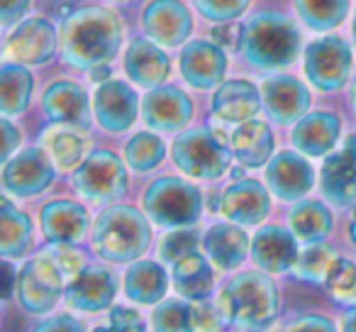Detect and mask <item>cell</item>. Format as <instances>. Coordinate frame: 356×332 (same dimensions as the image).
Instances as JSON below:
<instances>
[{
	"instance_id": "31",
	"label": "cell",
	"mask_w": 356,
	"mask_h": 332,
	"mask_svg": "<svg viewBox=\"0 0 356 332\" xmlns=\"http://www.w3.org/2000/svg\"><path fill=\"white\" fill-rule=\"evenodd\" d=\"M35 79L17 61H6L0 66V110L6 118L22 115L32 100Z\"/></svg>"
},
{
	"instance_id": "46",
	"label": "cell",
	"mask_w": 356,
	"mask_h": 332,
	"mask_svg": "<svg viewBox=\"0 0 356 332\" xmlns=\"http://www.w3.org/2000/svg\"><path fill=\"white\" fill-rule=\"evenodd\" d=\"M288 332H337L334 322L325 315H300L291 322Z\"/></svg>"
},
{
	"instance_id": "45",
	"label": "cell",
	"mask_w": 356,
	"mask_h": 332,
	"mask_svg": "<svg viewBox=\"0 0 356 332\" xmlns=\"http://www.w3.org/2000/svg\"><path fill=\"white\" fill-rule=\"evenodd\" d=\"M56 247H59V252H54V257H56V264H59L61 274L66 271V274H71V278H74L76 274L86 267L83 254H81L79 249L71 247V244H56Z\"/></svg>"
},
{
	"instance_id": "18",
	"label": "cell",
	"mask_w": 356,
	"mask_h": 332,
	"mask_svg": "<svg viewBox=\"0 0 356 332\" xmlns=\"http://www.w3.org/2000/svg\"><path fill=\"white\" fill-rule=\"evenodd\" d=\"M42 110L56 125L69 127H88L90 125V105L88 93L81 84L71 79L51 81L42 93Z\"/></svg>"
},
{
	"instance_id": "55",
	"label": "cell",
	"mask_w": 356,
	"mask_h": 332,
	"mask_svg": "<svg viewBox=\"0 0 356 332\" xmlns=\"http://www.w3.org/2000/svg\"><path fill=\"white\" fill-rule=\"evenodd\" d=\"M93 332H108V327H95Z\"/></svg>"
},
{
	"instance_id": "23",
	"label": "cell",
	"mask_w": 356,
	"mask_h": 332,
	"mask_svg": "<svg viewBox=\"0 0 356 332\" xmlns=\"http://www.w3.org/2000/svg\"><path fill=\"white\" fill-rule=\"evenodd\" d=\"M261 108H264L261 90L247 79H234L220 84L213 93V100H210V110H213L215 118L232 125L257 120Z\"/></svg>"
},
{
	"instance_id": "9",
	"label": "cell",
	"mask_w": 356,
	"mask_h": 332,
	"mask_svg": "<svg viewBox=\"0 0 356 332\" xmlns=\"http://www.w3.org/2000/svg\"><path fill=\"white\" fill-rule=\"evenodd\" d=\"M17 301L32 315H44L59 303L64 274L49 257H35L17 274Z\"/></svg>"
},
{
	"instance_id": "32",
	"label": "cell",
	"mask_w": 356,
	"mask_h": 332,
	"mask_svg": "<svg viewBox=\"0 0 356 332\" xmlns=\"http://www.w3.org/2000/svg\"><path fill=\"white\" fill-rule=\"evenodd\" d=\"M166 271L156 262H134L124 274V293L129 301L154 306L166 293Z\"/></svg>"
},
{
	"instance_id": "15",
	"label": "cell",
	"mask_w": 356,
	"mask_h": 332,
	"mask_svg": "<svg viewBox=\"0 0 356 332\" xmlns=\"http://www.w3.org/2000/svg\"><path fill=\"white\" fill-rule=\"evenodd\" d=\"M261 98L268 118L276 125H293L310 113L312 93L291 74H273L261 84Z\"/></svg>"
},
{
	"instance_id": "54",
	"label": "cell",
	"mask_w": 356,
	"mask_h": 332,
	"mask_svg": "<svg viewBox=\"0 0 356 332\" xmlns=\"http://www.w3.org/2000/svg\"><path fill=\"white\" fill-rule=\"evenodd\" d=\"M346 147H349L351 152H356V134H351V137L346 139Z\"/></svg>"
},
{
	"instance_id": "26",
	"label": "cell",
	"mask_w": 356,
	"mask_h": 332,
	"mask_svg": "<svg viewBox=\"0 0 356 332\" xmlns=\"http://www.w3.org/2000/svg\"><path fill=\"white\" fill-rule=\"evenodd\" d=\"M320 189L325 200L337 208H351L356 203V152L349 147L332 152L322 164Z\"/></svg>"
},
{
	"instance_id": "8",
	"label": "cell",
	"mask_w": 356,
	"mask_h": 332,
	"mask_svg": "<svg viewBox=\"0 0 356 332\" xmlns=\"http://www.w3.org/2000/svg\"><path fill=\"white\" fill-rule=\"evenodd\" d=\"M74 189L93 203H115L127 193V171L118 154L98 149L81 164L74 174Z\"/></svg>"
},
{
	"instance_id": "5",
	"label": "cell",
	"mask_w": 356,
	"mask_h": 332,
	"mask_svg": "<svg viewBox=\"0 0 356 332\" xmlns=\"http://www.w3.org/2000/svg\"><path fill=\"white\" fill-rule=\"evenodd\" d=\"M232 147H227L218 129L191 127L184 129L171 144V159L191 179L218 181L232 164Z\"/></svg>"
},
{
	"instance_id": "27",
	"label": "cell",
	"mask_w": 356,
	"mask_h": 332,
	"mask_svg": "<svg viewBox=\"0 0 356 332\" xmlns=\"http://www.w3.org/2000/svg\"><path fill=\"white\" fill-rule=\"evenodd\" d=\"M229 147L234 152L242 166L247 169H259L271 159L273 147H276V137H273L271 127L261 120H249V122L237 125V129L229 137Z\"/></svg>"
},
{
	"instance_id": "19",
	"label": "cell",
	"mask_w": 356,
	"mask_h": 332,
	"mask_svg": "<svg viewBox=\"0 0 356 332\" xmlns=\"http://www.w3.org/2000/svg\"><path fill=\"white\" fill-rule=\"evenodd\" d=\"M118 293V278L110 269L100 264L83 267L66 288V301L71 308L83 313H98L110 308Z\"/></svg>"
},
{
	"instance_id": "38",
	"label": "cell",
	"mask_w": 356,
	"mask_h": 332,
	"mask_svg": "<svg viewBox=\"0 0 356 332\" xmlns=\"http://www.w3.org/2000/svg\"><path fill=\"white\" fill-rule=\"evenodd\" d=\"M325 288L341 306H356V262L337 257L325 278Z\"/></svg>"
},
{
	"instance_id": "30",
	"label": "cell",
	"mask_w": 356,
	"mask_h": 332,
	"mask_svg": "<svg viewBox=\"0 0 356 332\" xmlns=\"http://www.w3.org/2000/svg\"><path fill=\"white\" fill-rule=\"evenodd\" d=\"M213 267L203 254L193 252L173 264V288L184 298H191V301L208 298L213 293Z\"/></svg>"
},
{
	"instance_id": "56",
	"label": "cell",
	"mask_w": 356,
	"mask_h": 332,
	"mask_svg": "<svg viewBox=\"0 0 356 332\" xmlns=\"http://www.w3.org/2000/svg\"><path fill=\"white\" fill-rule=\"evenodd\" d=\"M108 3H129V0H108Z\"/></svg>"
},
{
	"instance_id": "1",
	"label": "cell",
	"mask_w": 356,
	"mask_h": 332,
	"mask_svg": "<svg viewBox=\"0 0 356 332\" xmlns=\"http://www.w3.org/2000/svg\"><path fill=\"white\" fill-rule=\"evenodd\" d=\"M124 42V22L108 6H79L59 27L61 59L71 69L90 71L110 64Z\"/></svg>"
},
{
	"instance_id": "7",
	"label": "cell",
	"mask_w": 356,
	"mask_h": 332,
	"mask_svg": "<svg viewBox=\"0 0 356 332\" xmlns=\"http://www.w3.org/2000/svg\"><path fill=\"white\" fill-rule=\"evenodd\" d=\"M354 69V54L351 42L339 35H325L320 40H312L305 47L302 56V71L310 86L320 93H337L351 79Z\"/></svg>"
},
{
	"instance_id": "17",
	"label": "cell",
	"mask_w": 356,
	"mask_h": 332,
	"mask_svg": "<svg viewBox=\"0 0 356 332\" xmlns=\"http://www.w3.org/2000/svg\"><path fill=\"white\" fill-rule=\"evenodd\" d=\"M266 184L273 196L286 203L305 198L315 186V171L310 161L298 152H278L266 166Z\"/></svg>"
},
{
	"instance_id": "36",
	"label": "cell",
	"mask_w": 356,
	"mask_h": 332,
	"mask_svg": "<svg viewBox=\"0 0 356 332\" xmlns=\"http://www.w3.org/2000/svg\"><path fill=\"white\" fill-rule=\"evenodd\" d=\"M163 157H166V144L154 132H137L124 144V159L137 174H147V171L156 169L163 161Z\"/></svg>"
},
{
	"instance_id": "39",
	"label": "cell",
	"mask_w": 356,
	"mask_h": 332,
	"mask_svg": "<svg viewBox=\"0 0 356 332\" xmlns=\"http://www.w3.org/2000/svg\"><path fill=\"white\" fill-rule=\"evenodd\" d=\"M154 332H191V306L184 301H163L152 313Z\"/></svg>"
},
{
	"instance_id": "3",
	"label": "cell",
	"mask_w": 356,
	"mask_h": 332,
	"mask_svg": "<svg viewBox=\"0 0 356 332\" xmlns=\"http://www.w3.org/2000/svg\"><path fill=\"white\" fill-rule=\"evenodd\" d=\"M152 244V228L142 210L132 205H110L93 225V249L113 264L137 262Z\"/></svg>"
},
{
	"instance_id": "10",
	"label": "cell",
	"mask_w": 356,
	"mask_h": 332,
	"mask_svg": "<svg viewBox=\"0 0 356 332\" xmlns=\"http://www.w3.org/2000/svg\"><path fill=\"white\" fill-rule=\"evenodd\" d=\"M142 32L161 47H184L191 42L195 20L184 0H147L139 13Z\"/></svg>"
},
{
	"instance_id": "47",
	"label": "cell",
	"mask_w": 356,
	"mask_h": 332,
	"mask_svg": "<svg viewBox=\"0 0 356 332\" xmlns=\"http://www.w3.org/2000/svg\"><path fill=\"white\" fill-rule=\"evenodd\" d=\"M32 332H86V327H83V322L71 315H56V317H49V320L40 322Z\"/></svg>"
},
{
	"instance_id": "33",
	"label": "cell",
	"mask_w": 356,
	"mask_h": 332,
	"mask_svg": "<svg viewBox=\"0 0 356 332\" xmlns=\"http://www.w3.org/2000/svg\"><path fill=\"white\" fill-rule=\"evenodd\" d=\"M32 223L22 210H17L8 198L0 200V254L15 259L30 249Z\"/></svg>"
},
{
	"instance_id": "29",
	"label": "cell",
	"mask_w": 356,
	"mask_h": 332,
	"mask_svg": "<svg viewBox=\"0 0 356 332\" xmlns=\"http://www.w3.org/2000/svg\"><path fill=\"white\" fill-rule=\"evenodd\" d=\"M291 230L300 242L315 244L322 242L334 228V215L322 200H300L288 213Z\"/></svg>"
},
{
	"instance_id": "48",
	"label": "cell",
	"mask_w": 356,
	"mask_h": 332,
	"mask_svg": "<svg viewBox=\"0 0 356 332\" xmlns=\"http://www.w3.org/2000/svg\"><path fill=\"white\" fill-rule=\"evenodd\" d=\"M0 129H3V161H8V159H10V154L20 147L22 134L8 118L0 120Z\"/></svg>"
},
{
	"instance_id": "43",
	"label": "cell",
	"mask_w": 356,
	"mask_h": 332,
	"mask_svg": "<svg viewBox=\"0 0 356 332\" xmlns=\"http://www.w3.org/2000/svg\"><path fill=\"white\" fill-rule=\"evenodd\" d=\"M108 332H144V322L137 310L118 306L110 310V327Z\"/></svg>"
},
{
	"instance_id": "42",
	"label": "cell",
	"mask_w": 356,
	"mask_h": 332,
	"mask_svg": "<svg viewBox=\"0 0 356 332\" xmlns=\"http://www.w3.org/2000/svg\"><path fill=\"white\" fill-rule=\"evenodd\" d=\"M225 313L208 298L191 303V332H225Z\"/></svg>"
},
{
	"instance_id": "12",
	"label": "cell",
	"mask_w": 356,
	"mask_h": 332,
	"mask_svg": "<svg viewBox=\"0 0 356 332\" xmlns=\"http://www.w3.org/2000/svg\"><path fill=\"white\" fill-rule=\"evenodd\" d=\"M54 181V161L40 147L22 149L3 166V189L17 198L44 193Z\"/></svg>"
},
{
	"instance_id": "25",
	"label": "cell",
	"mask_w": 356,
	"mask_h": 332,
	"mask_svg": "<svg viewBox=\"0 0 356 332\" xmlns=\"http://www.w3.org/2000/svg\"><path fill=\"white\" fill-rule=\"evenodd\" d=\"M341 134V120L332 110H312L293 127L291 142L305 157H325L337 147Z\"/></svg>"
},
{
	"instance_id": "53",
	"label": "cell",
	"mask_w": 356,
	"mask_h": 332,
	"mask_svg": "<svg viewBox=\"0 0 356 332\" xmlns=\"http://www.w3.org/2000/svg\"><path fill=\"white\" fill-rule=\"evenodd\" d=\"M351 42H354V49H356V10L354 17H351Z\"/></svg>"
},
{
	"instance_id": "28",
	"label": "cell",
	"mask_w": 356,
	"mask_h": 332,
	"mask_svg": "<svg viewBox=\"0 0 356 332\" xmlns=\"http://www.w3.org/2000/svg\"><path fill=\"white\" fill-rule=\"evenodd\" d=\"M249 244L252 242H249L247 232L237 223H215L203 237L205 254L222 271H229L244 262Z\"/></svg>"
},
{
	"instance_id": "21",
	"label": "cell",
	"mask_w": 356,
	"mask_h": 332,
	"mask_svg": "<svg viewBox=\"0 0 356 332\" xmlns=\"http://www.w3.org/2000/svg\"><path fill=\"white\" fill-rule=\"evenodd\" d=\"M271 210V196L259 181L237 179L220 196V213L237 225H259Z\"/></svg>"
},
{
	"instance_id": "37",
	"label": "cell",
	"mask_w": 356,
	"mask_h": 332,
	"mask_svg": "<svg viewBox=\"0 0 356 332\" xmlns=\"http://www.w3.org/2000/svg\"><path fill=\"white\" fill-rule=\"evenodd\" d=\"M337 257H339V254H337L334 247H330V244H322V242L307 244L300 252V257H298L293 271H296V276L302 278V281L325 283L327 274H330L332 264L337 262Z\"/></svg>"
},
{
	"instance_id": "11",
	"label": "cell",
	"mask_w": 356,
	"mask_h": 332,
	"mask_svg": "<svg viewBox=\"0 0 356 332\" xmlns=\"http://www.w3.org/2000/svg\"><path fill=\"white\" fill-rule=\"evenodd\" d=\"M59 35L47 17H30L13 27L3 42L8 61L22 66H44L56 56Z\"/></svg>"
},
{
	"instance_id": "20",
	"label": "cell",
	"mask_w": 356,
	"mask_h": 332,
	"mask_svg": "<svg viewBox=\"0 0 356 332\" xmlns=\"http://www.w3.org/2000/svg\"><path fill=\"white\" fill-rule=\"evenodd\" d=\"M124 74L139 88H159L171 76V59L149 37H134L124 52Z\"/></svg>"
},
{
	"instance_id": "44",
	"label": "cell",
	"mask_w": 356,
	"mask_h": 332,
	"mask_svg": "<svg viewBox=\"0 0 356 332\" xmlns=\"http://www.w3.org/2000/svg\"><path fill=\"white\" fill-rule=\"evenodd\" d=\"M32 0H0V25L10 30L17 22H22L25 13L30 10Z\"/></svg>"
},
{
	"instance_id": "4",
	"label": "cell",
	"mask_w": 356,
	"mask_h": 332,
	"mask_svg": "<svg viewBox=\"0 0 356 332\" xmlns=\"http://www.w3.org/2000/svg\"><path fill=\"white\" fill-rule=\"evenodd\" d=\"M220 308L227 322H234L242 330H259L278 315V288L266 274H237L232 281L225 283Z\"/></svg>"
},
{
	"instance_id": "22",
	"label": "cell",
	"mask_w": 356,
	"mask_h": 332,
	"mask_svg": "<svg viewBox=\"0 0 356 332\" xmlns=\"http://www.w3.org/2000/svg\"><path fill=\"white\" fill-rule=\"evenodd\" d=\"M298 257V237L293 230L281 225H266L252 239V259L261 271L283 274L296 267Z\"/></svg>"
},
{
	"instance_id": "2",
	"label": "cell",
	"mask_w": 356,
	"mask_h": 332,
	"mask_svg": "<svg viewBox=\"0 0 356 332\" xmlns=\"http://www.w3.org/2000/svg\"><path fill=\"white\" fill-rule=\"evenodd\" d=\"M302 47L298 22L283 10L264 8L244 20L237 37V54L254 71H278L296 64Z\"/></svg>"
},
{
	"instance_id": "35",
	"label": "cell",
	"mask_w": 356,
	"mask_h": 332,
	"mask_svg": "<svg viewBox=\"0 0 356 332\" xmlns=\"http://www.w3.org/2000/svg\"><path fill=\"white\" fill-rule=\"evenodd\" d=\"M44 147L56 169L71 171L86 161L88 139L79 134V129H56L44 137Z\"/></svg>"
},
{
	"instance_id": "52",
	"label": "cell",
	"mask_w": 356,
	"mask_h": 332,
	"mask_svg": "<svg viewBox=\"0 0 356 332\" xmlns=\"http://www.w3.org/2000/svg\"><path fill=\"white\" fill-rule=\"evenodd\" d=\"M349 237H351V242L356 244V208H354V215H351V223H349Z\"/></svg>"
},
{
	"instance_id": "6",
	"label": "cell",
	"mask_w": 356,
	"mask_h": 332,
	"mask_svg": "<svg viewBox=\"0 0 356 332\" xmlns=\"http://www.w3.org/2000/svg\"><path fill=\"white\" fill-rule=\"evenodd\" d=\"M142 205L147 218L161 228H193L203 215V193L191 181L161 176L147 186Z\"/></svg>"
},
{
	"instance_id": "34",
	"label": "cell",
	"mask_w": 356,
	"mask_h": 332,
	"mask_svg": "<svg viewBox=\"0 0 356 332\" xmlns=\"http://www.w3.org/2000/svg\"><path fill=\"white\" fill-rule=\"evenodd\" d=\"M298 20L312 32H332L346 20L351 0H293Z\"/></svg>"
},
{
	"instance_id": "14",
	"label": "cell",
	"mask_w": 356,
	"mask_h": 332,
	"mask_svg": "<svg viewBox=\"0 0 356 332\" xmlns=\"http://www.w3.org/2000/svg\"><path fill=\"white\" fill-rule=\"evenodd\" d=\"M93 115L100 129L110 134H122L137 122L139 115V95L129 84L110 79L98 84L93 95Z\"/></svg>"
},
{
	"instance_id": "49",
	"label": "cell",
	"mask_w": 356,
	"mask_h": 332,
	"mask_svg": "<svg viewBox=\"0 0 356 332\" xmlns=\"http://www.w3.org/2000/svg\"><path fill=\"white\" fill-rule=\"evenodd\" d=\"M3 269H6V298H10L13 286H17V281H15V274H13L10 262H3Z\"/></svg>"
},
{
	"instance_id": "40",
	"label": "cell",
	"mask_w": 356,
	"mask_h": 332,
	"mask_svg": "<svg viewBox=\"0 0 356 332\" xmlns=\"http://www.w3.org/2000/svg\"><path fill=\"white\" fill-rule=\"evenodd\" d=\"M200 17L215 25H229L249 10L252 0H191Z\"/></svg>"
},
{
	"instance_id": "13",
	"label": "cell",
	"mask_w": 356,
	"mask_h": 332,
	"mask_svg": "<svg viewBox=\"0 0 356 332\" xmlns=\"http://www.w3.org/2000/svg\"><path fill=\"white\" fill-rule=\"evenodd\" d=\"M178 71L184 81L195 90H213L225 84L227 54L220 45L208 40L186 42L178 54Z\"/></svg>"
},
{
	"instance_id": "24",
	"label": "cell",
	"mask_w": 356,
	"mask_h": 332,
	"mask_svg": "<svg viewBox=\"0 0 356 332\" xmlns=\"http://www.w3.org/2000/svg\"><path fill=\"white\" fill-rule=\"evenodd\" d=\"M42 232L51 244H76L88 232V210L69 198H56L42 208Z\"/></svg>"
},
{
	"instance_id": "51",
	"label": "cell",
	"mask_w": 356,
	"mask_h": 332,
	"mask_svg": "<svg viewBox=\"0 0 356 332\" xmlns=\"http://www.w3.org/2000/svg\"><path fill=\"white\" fill-rule=\"evenodd\" d=\"M349 108H351V113H354V118H356V76L351 79V84H349Z\"/></svg>"
},
{
	"instance_id": "41",
	"label": "cell",
	"mask_w": 356,
	"mask_h": 332,
	"mask_svg": "<svg viewBox=\"0 0 356 332\" xmlns=\"http://www.w3.org/2000/svg\"><path fill=\"white\" fill-rule=\"evenodd\" d=\"M198 242H200V232L195 228H178L161 239L159 257H161V262L176 264L178 259L193 254L198 249Z\"/></svg>"
},
{
	"instance_id": "50",
	"label": "cell",
	"mask_w": 356,
	"mask_h": 332,
	"mask_svg": "<svg viewBox=\"0 0 356 332\" xmlns=\"http://www.w3.org/2000/svg\"><path fill=\"white\" fill-rule=\"evenodd\" d=\"M341 325H344V332H356V306H351V310L346 313Z\"/></svg>"
},
{
	"instance_id": "16",
	"label": "cell",
	"mask_w": 356,
	"mask_h": 332,
	"mask_svg": "<svg viewBox=\"0 0 356 332\" xmlns=\"http://www.w3.org/2000/svg\"><path fill=\"white\" fill-rule=\"evenodd\" d=\"M193 98L178 86H159L142 100V118L156 132H178L193 120Z\"/></svg>"
}]
</instances>
